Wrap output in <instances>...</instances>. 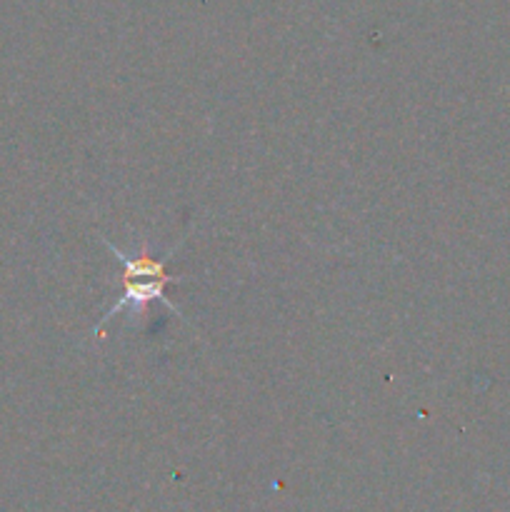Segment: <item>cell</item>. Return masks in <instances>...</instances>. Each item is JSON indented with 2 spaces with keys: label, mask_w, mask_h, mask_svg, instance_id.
<instances>
[{
  "label": "cell",
  "mask_w": 510,
  "mask_h": 512,
  "mask_svg": "<svg viewBox=\"0 0 510 512\" xmlns=\"http://www.w3.org/2000/svg\"><path fill=\"white\" fill-rule=\"evenodd\" d=\"M108 248L113 250V255L120 260V265L125 268L123 298H120L118 303H113V308L105 313V318L100 320V325H98V333H103L105 325H108L115 315L123 313V310H133V313L145 315L155 300H160V303L168 305L173 313L183 315L178 310V305L170 303V300L165 298V285H170L173 280H178V278H170L168 275V270H165V260L153 258L148 250V245H143V248H140V253H135V255H125L123 250L115 248V245H110V243H108Z\"/></svg>",
  "instance_id": "6da1fadb"
}]
</instances>
